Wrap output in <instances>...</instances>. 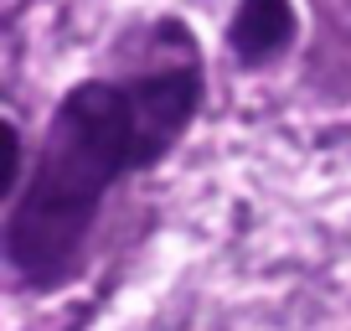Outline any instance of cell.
<instances>
[{
	"mask_svg": "<svg viewBox=\"0 0 351 331\" xmlns=\"http://www.w3.org/2000/svg\"><path fill=\"white\" fill-rule=\"evenodd\" d=\"M155 32L160 42L150 67L130 78H88L57 99L21 192L5 202V264L21 285H62L83 259L109 192L186 140L202 109L197 42L165 57L176 21H160Z\"/></svg>",
	"mask_w": 351,
	"mask_h": 331,
	"instance_id": "cell-1",
	"label": "cell"
},
{
	"mask_svg": "<svg viewBox=\"0 0 351 331\" xmlns=\"http://www.w3.org/2000/svg\"><path fill=\"white\" fill-rule=\"evenodd\" d=\"M295 5L289 0H238V11L228 21V52L243 67H269L295 47Z\"/></svg>",
	"mask_w": 351,
	"mask_h": 331,
	"instance_id": "cell-2",
	"label": "cell"
},
{
	"mask_svg": "<svg viewBox=\"0 0 351 331\" xmlns=\"http://www.w3.org/2000/svg\"><path fill=\"white\" fill-rule=\"evenodd\" d=\"M5 145H11V166H5V176H0V202H11L16 192H21V181H26V140H21V124L16 119H5Z\"/></svg>",
	"mask_w": 351,
	"mask_h": 331,
	"instance_id": "cell-3",
	"label": "cell"
}]
</instances>
